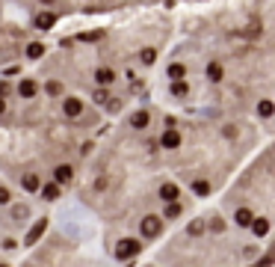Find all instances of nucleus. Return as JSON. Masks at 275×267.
I'll return each mask as SVG.
<instances>
[{"instance_id":"obj_1","label":"nucleus","mask_w":275,"mask_h":267,"mask_svg":"<svg viewBox=\"0 0 275 267\" xmlns=\"http://www.w3.org/2000/svg\"><path fill=\"white\" fill-rule=\"evenodd\" d=\"M139 249H142V244H139L136 238H122L119 246H115V258H122V261H125V258H133Z\"/></svg>"},{"instance_id":"obj_2","label":"nucleus","mask_w":275,"mask_h":267,"mask_svg":"<svg viewBox=\"0 0 275 267\" xmlns=\"http://www.w3.org/2000/svg\"><path fill=\"white\" fill-rule=\"evenodd\" d=\"M139 228H142V238H157V235L163 232V220L154 217V214H148V217L139 223Z\"/></svg>"},{"instance_id":"obj_3","label":"nucleus","mask_w":275,"mask_h":267,"mask_svg":"<svg viewBox=\"0 0 275 267\" xmlns=\"http://www.w3.org/2000/svg\"><path fill=\"white\" fill-rule=\"evenodd\" d=\"M54 181L62 187V184H71L74 181V166L71 164H59L56 169H54Z\"/></svg>"},{"instance_id":"obj_4","label":"nucleus","mask_w":275,"mask_h":267,"mask_svg":"<svg viewBox=\"0 0 275 267\" xmlns=\"http://www.w3.org/2000/svg\"><path fill=\"white\" fill-rule=\"evenodd\" d=\"M62 113H65L68 119H77V116L83 113V101H80V98H74V95L65 98V101H62Z\"/></svg>"},{"instance_id":"obj_5","label":"nucleus","mask_w":275,"mask_h":267,"mask_svg":"<svg viewBox=\"0 0 275 267\" xmlns=\"http://www.w3.org/2000/svg\"><path fill=\"white\" fill-rule=\"evenodd\" d=\"M36 92H38V83H36L33 78H24V81L18 83V95H21V98L30 101V98H36Z\"/></svg>"},{"instance_id":"obj_6","label":"nucleus","mask_w":275,"mask_h":267,"mask_svg":"<svg viewBox=\"0 0 275 267\" xmlns=\"http://www.w3.org/2000/svg\"><path fill=\"white\" fill-rule=\"evenodd\" d=\"M178 196H181V187H178V184L166 181V184L160 187V199H163V202H178Z\"/></svg>"},{"instance_id":"obj_7","label":"nucleus","mask_w":275,"mask_h":267,"mask_svg":"<svg viewBox=\"0 0 275 267\" xmlns=\"http://www.w3.org/2000/svg\"><path fill=\"white\" fill-rule=\"evenodd\" d=\"M160 145H163V148H178V145H181V134H178L175 128H169V131L160 137Z\"/></svg>"},{"instance_id":"obj_8","label":"nucleus","mask_w":275,"mask_h":267,"mask_svg":"<svg viewBox=\"0 0 275 267\" xmlns=\"http://www.w3.org/2000/svg\"><path fill=\"white\" fill-rule=\"evenodd\" d=\"M38 193H42L48 202H56L62 190H59V184H56V181H51V184H45V187H38Z\"/></svg>"},{"instance_id":"obj_9","label":"nucleus","mask_w":275,"mask_h":267,"mask_svg":"<svg viewBox=\"0 0 275 267\" xmlns=\"http://www.w3.org/2000/svg\"><path fill=\"white\" fill-rule=\"evenodd\" d=\"M54 24H56V15H54V12H38V15H36V27H38V30H51Z\"/></svg>"},{"instance_id":"obj_10","label":"nucleus","mask_w":275,"mask_h":267,"mask_svg":"<svg viewBox=\"0 0 275 267\" xmlns=\"http://www.w3.org/2000/svg\"><path fill=\"white\" fill-rule=\"evenodd\" d=\"M45 228H48V220L42 217V220H38V223L30 228V232H27V244H36L38 238H42V232H45Z\"/></svg>"},{"instance_id":"obj_11","label":"nucleus","mask_w":275,"mask_h":267,"mask_svg":"<svg viewBox=\"0 0 275 267\" xmlns=\"http://www.w3.org/2000/svg\"><path fill=\"white\" fill-rule=\"evenodd\" d=\"M148 122H151V116H148V113H145V110H136V113H133V116H130V125H133L136 131H142V128H148Z\"/></svg>"},{"instance_id":"obj_12","label":"nucleus","mask_w":275,"mask_h":267,"mask_svg":"<svg viewBox=\"0 0 275 267\" xmlns=\"http://www.w3.org/2000/svg\"><path fill=\"white\" fill-rule=\"evenodd\" d=\"M95 81H98L101 86H110V83L115 81V71H112V68H98V71H95Z\"/></svg>"},{"instance_id":"obj_13","label":"nucleus","mask_w":275,"mask_h":267,"mask_svg":"<svg viewBox=\"0 0 275 267\" xmlns=\"http://www.w3.org/2000/svg\"><path fill=\"white\" fill-rule=\"evenodd\" d=\"M21 184H24V190H27V193H36V190L42 187V181H38V175H36V172L24 175V178H21Z\"/></svg>"},{"instance_id":"obj_14","label":"nucleus","mask_w":275,"mask_h":267,"mask_svg":"<svg viewBox=\"0 0 275 267\" xmlns=\"http://www.w3.org/2000/svg\"><path fill=\"white\" fill-rule=\"evenodd\" d=\"M207 78H210L213 83H219V81L225 78V71H222V65H219V62H210V65H207Z\"/></svg>"},{"instance_id":"obj_15","label":"nucleus","mask_w":275,"mask_h":267,"mask_svg":"<svg viewBox=\"0 0 275 267\" xmlns=\"http://www.w3.org/2000/svg\"><path fill=\"white\" fill-rule=\"evenodd\" d=\"M42 54H45V45H42V42H30V45H27V57H30V60H38Z\"/></svg>"},{"instance_id":"obj_16","label":"nucleus","mask_w":275,"mask_h":267,"mask_svg":"<svg viewBox=\"0 0 275 267\" xmlns=\"http://www.w3.org/2000/svg\"><path fill=\"white\" fill-rule=\"evenodd\" d=\"M183 74H186V68H183L181 62H172V65H169V78H172V81H183Z\"/></svg>"},{"instance_id":"obj_17","label":"nucleus","mask_w":275,"mask_h":267,"mask_svg":"<svg viewBox=\"0 0 275 267\" xmlns=\"http://www.w3.org/2000/svg\"><path fill=\"white\" fill-rule=\"evenodd\" d=\"M189 92V86L183 83V81H172V95H178V98H183Z\"/></svg>"},{"instance_id":"obj_18","label":"nucleus","mask_w":275,"mask_h":267,"mask_svg":"<svg viewBox=\"0 0 275 267\" xmlns=\"http://www.w3.org/2000/svg\"><path fill=\"white\" fill-rule=\"evenodd\" d=\"M257 113L266 119V116H272V113H275V104H272V101H260V104H257Z\"/></svg>"},{"instance_id":"obj_19","label":"nucleus","mask_w":275,"mask_h":267,"mask_svg":"<svg viewBox=\"0 0 275 267\" xmlns=\"http://www.w3.org/2000/svg\"><path fill=\"white\" fill-rule=\"evenodd\" d=\"M192 190H195V196H207V193H210V184H207V181H195Z\"/></svg>"},{"instance_id":"obj_20","label":"nucleus","mask_w":275,"mask_h":267,"mask_svg":"<svg viewBox=\"0 0 275 267\" xmlns=\"http://www.w3.org/2000/svg\"><path fill=\"white\" fill-rule=\"evenodd\" d=\"M139 57H142V62H145V65H154V60H157V51H154V48H145Z\"/></svg>"},{"instance_id":"obj_21","label":"nucleus","mask_w":275,"mask_h":267,"mask_svg":"<svg viewBox=\"0 0 275 267\" xmlns=\"http://www.w3.org/2000/svg\"><path fill=\"white\" fill-rule=\"evenodd\" d=\"M181 214V205L178 202H169V208H166V220H175Z\"/></svg>"},{"instance_id":"obj_22","label":"nucleus","mask_w":275,"mask_h":267,"mask_svg":"<svg viewBox=\"0 0 275 267\" xmlns=\"http://www.w3.org/2000/svg\"><path fill=\"white\" fill-rule=\"evenodd\" d=\"M62 92V83L59 81H48V95H59Z\"/></svg>"},{"instance_id":"obj_23","label":"nucleus","mask_w":275,"mask_h":267,"mask_svg":"<svg viewBox=\"0 0 275 267\" xmlns=\"http://www.w3.org/2000/svg\"><path fill=\"white\" fill-rule=\"evenodd\" d=\"M9 202H12V193L6 187H0V205H9Z\"/></svg>"},{"instance_id":"obj_24","label":"nucleus","mask_w":275,"mask_h":267,"mask_svg":"<svg viewBox=\"0 0 275 267\" xmlns=\"http://www.w3.org/2000/svg\"><path fill=\"white\" fill-rule=\"evenodd\" d=\"M204 232V223H192L189 226V235H202Z\"/></svg>"},{"instance_id":"obj_25","label":"nucleus","mask_w":275,"mask_h":267,"mask_svg":"<svg viewBox=\"0 0 275 267\" xmlns=\"http://www.w3.org/2000/svg\"><path fill=\"white\" fill-rule=\"evenodd\" d=\"M95 101H98V104H104V101H110V95H107V89H98V92H95Z\"/></svg>"},{"instance_id":"obj_26","label":"nucleus","mask_w":275,"mask_h":267,"mask_svg":"<svg viewBox=\"0 0 275 267\" xmlns=\"http://www.w3.org/2000/svg\"><path fill=\"white\" fill-rule=\"evenodd\" d=\"M3 92H9V83H3V81H0V95H3Z\"/></svg>"},{"instance_id":"obj_27","label":"nucleus","mask_w":275,"mask_h":267,"mask_svg":"<svg viewBox=\"0 0 275 267\" xmlns=\"http://www.w3.org/2000/svg\"><path fill=\"white\" fill-rule=\"evenodd\" d=\"M3 113H6V101H3V98H0V116H3Z\"/></svg>"},{"instance_id":"obj_28","label":"nucleus","mask_w":275,"mask_h":267,"mask_svg":"<svg viewBox=\"0 0 275 267\" xmlns=\"http://www.w3.org/2000/svg\"><path fill=\"white\" fill-rule=\"evenodd\" d=\"M42 3H45V6H51V3H56V0H42Z\"/></svg>"},{"instance_id":"obj_29","label":"nucleus","mask_w":275,"mask_h":267,"mask_svg":"<svg viewBox=\"0 0 275 267\" xmlns=\"http://www.w3.org/2000/svg\"><path fill=\"white\" fill-rule=\"evenodd\" d=\"M0 267H9V264H0Z\"/></svg>"}]
</instances>
